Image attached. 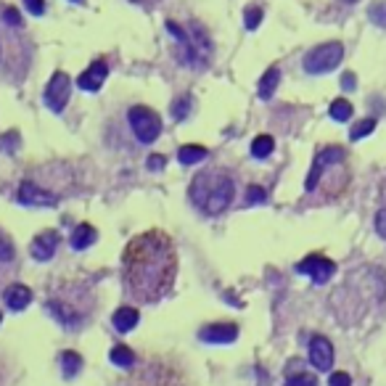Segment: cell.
Listing matches in <instances>:
<instances>
[{
    "label": "cell",
    "instance_id": "1",
    "mask_svg": "<svg viewBox=\"0 0 386 386\" xmlns=\"http://www.w3.org/2000/svg\"><path fill=\"white\" fill-rule=\"evenodd\" d=\"M124 289L138 302L151 304L167 296L178 276V252L167 233L148 230L127 243L122 257Z\"/></svg>",
    "mask_w": 386,
    "mask_h": 386
},
{
    "label": "cell",
    "instance_id": "2",
    "mask_svg": "<svg viewBox=\"0 0 386 386\" xmlns=\"http://www.w3.org/2000/svg\"><path fill=\"white\" fill-rule=\"evenodd\" d=\"M236 196V185L228 175L222 172H201L191 183V199L206 215H220L225 212Z\"/></svg>",
    "mask_w": 386,
    "mask_h": 386
},
{
    "label": "cell",
    "instance_id": "3",
    "mask_svg": "<svg viewBox=\"0 0 386 386\" xmlns=\"http://www.w3.org/2000/svg\"><path fill=\"white\" fill-rule=\"evenodd\" d=\"M167 32L175 40H178V45H180V53H178V59L183 64H188V66H206L209 59H212V40L209 35L204 32V27H199L196 22L191 24V32H185L180 24H175V22H167Z\"/></svg>",
    "mask_w": 386,
    "mask_h": 386
},
{
    "label": "cell",
    "instance_id": "4",
    "mask_svg": "<svg viewBox=\"0 0 386 386\" xmlns=\"http://www.w3.org/2000/svg\"><path fill=\"white\" fill-rule=\"evenodd\" d=\"M344 59V45L341 43H323V45H317L313 48L307 56H304V72L310 74H326L331 69H336L338 64Z\"/></svg>",
    "mask_w": 386,
    "mask_h": 386
},
{
    "label": "cell",
    "instance_id": "5",
    "mask_svg": "<svg viewBox=\"0 0 386 386\" xmlns=\"http://www.w3.org/2000/svg\"><path fill=\"white\" fill-rule=\"evenodd\" d=\"M127 120H130V127L141 143H154L162 133V120H159L157 111L148 109V106H133L127 111Z\"/></svg>",
    "mask_w": 386,
    "mask_h": 386
},
{
    "label": "cell",
    "instance_id": "6",
    "mask_svg": "<svg viewBox=\"0 0 386 386\" xmlns=\"http://www.w3.org/2000/svg\"><path fill=\"white\" fill-rule=\"evenodd\" d=\"M69 93H72V80L66 72H56L50 77V83L45 85V106L50 111L61 114L64 106L69 103Z\"/></svg>",
    "mask_w": 386,
    "mask_h": 386
},
{
    "label": "cell",
    "instance_id": "7",
    "mask_svg": "<svg viewBox=\"0 0 386 386\" xmlns=\"http://www.w3.org/2000/svg\"><path fill=\"white\" fill-rule=\"evenodd\" d=\"M296 270L304 273V276H310L315 283H326L336 273V265L331 259H326V257H320V254H310V257H304L302 262H296Z\"/></svg>",
    "mask_w": 386,
    "mask_h": 386
},
{
    "label": "cell",
    "instance_id": "8",
    "mask_svg": "<svg viewBox=\"0 0 386 386\" xmlns=\"http://www.w3.org/2000/svg\"><path fill=\"white\" fill-rule=\"evenodd\" d=\"M338 162H344V148H338V145H328L323 148L313 162V169H310V175H307V183H304V188L307 191H315V185L320 180V175H323V169L328 164H338Z\"/></svg>",
    "mask_w": 386,
    "mask_h": 386
},
{
    "label": "cell",
    "instance_id": "9",
    "mask_svg": "<svg viewBox=\"0 0 386 386\" xmlns=\"http://www.w3.org/2000/svg\"><path fill=\"white\" fill-rule=\"evenodd\" d=\"M199 338L206 344H230L238 338V326L233 323H209L199 331Z\"/></svg>",
    "mask_w": 386,
    "mask_h": 386
},
{
    "label": "cell",
    "instance_id": "10",
    "mask_svg": "<svg viewBox=\"0 0 386 386\" xmlns=\"http://www.w3.org/2000/svg\"><path fill=\"white\" fill-rule=\"evenodd\" d=\"M16 199H19V204H24V206H56V196H53V193L37 188L35 183H29V180L19 185Z\"/></svg>",
    "mask_w": 386,
    "mask_h": 386
},
{
    "label": "cell",
    "instance_id": "11",
    "mask_svg": "<svg viewBox=\"0 0 386 386\" xmlns=\"http://www.w3.org/2000/svg\"><path fill=\"white\" fill-rule=\"evenodd\" d=\"M106 77H109L106 61H93V64L77 77V85H80L83 90H87V93H96V90H101V85L106 83Z\"/></svg>",
    "mask_w": 386,
    "mask_h": 386
},
{
    "label": "cell",
    "instance_id": "12",
    "mask_svg": "<svg viewBox=\"0 0 386 386\" xmlns=\"http://www.w3.org/2000/svg\"><path fill=\"white\" fill-rule=\"evenodd\" d=\"M310 362L317 371H331V365H334V344L326 336H315L310 341Z\"/></svg>",
    "mask_w": 386,
    "mask_h": 386
},
{
    "label": "cell",
    "instance_id": "13",
    "mask_svg": "<svg viewBox=\"0 0 386 386\" xmlns=\"http://www.w3.org/2000/svg\"><path fill=\"white\" fill-rule=\"evenodd\" d=\"M56 249H59V233L56 230H43L29 246V252H32L37 262H48L50 257L56 254Z\"/></svg>",
    "mask_w": 386,
    "mask_h": 386
},
{
    "label": "cell",
    "instance_id": "14",
    "mask_svg": "<svg viewBox=\"0 0 386 386\" xmlns=\"http://www.w3.org/2000/svg\"><path fill=\"white\" fill-rule=\"evenodd\" d=\"M3 302L8 304V310H13V313H22L32 302V291L27 289L24 283H11L3 291Z\"/></svg>",
    "mask_w": 386,
    "mask_h": 386
},
{
    "label": "cell",
    "instance_id": "15",
    "mask_svg": "<svg viewBox=\"0 0 386 386\" xmlns=\"http://www.w3.org/2000/svg\"><path fill=\"white\" fill-rule=\"evenodd\" d=\"M114 328L120 331V334H127V331H133L135 326H138V320H141V315H138V310L135 307H120L117 313H114Z\"/></svg>",
    "mask_w": 386,
    "mask_h": 386
},
{
    "label": "cell",
    "instance_id": "16",
    "mask_svg": "<svg viewBox=\"0 0 386 386\" xmlns=\"http://www.w3.org/2000/svg\"><path fill=\"white\" fill-rule=\"evenodd\" d=\"M93 243H96V228H93V225L83 222V225H77V228H74V233H72V249L83 252V249L93 246Z\"/></svg>",
    "mask_w": 386,
    "mask_h": 386
},
{
    "label": "cell",
    "instance_id": "17",
    "mask_svg": "<svg viewBox=\"0 0 386 386\" xmlns=\"http://www.w3.org/2000/svg\"><path fill=\"white\" fill-rule=\"evenodd\" d=\"M278 83H280V69H278V66H270V69L262 74V80H259V98H262V101L273 98Z\"/></svg>",
    "mask_w": 386,
    "mask_h": 386
},
{
    "label": "cell",
    "instance_id": "18",
    "mask_svg": "<svg viewBox=\"0 0 386 386\" xmlns=\"http://www.w3.org/2000/svg\"><path fill=\"white\" fill-rule=\"evenodd\" d=\"M80 371H83V357L77 352H64L61 355V373H64V378H74Z\"/></svg>",
    "mask_w": 386,
    "mask_h": 386
},
{
    "label": "cell",
    "instance_id": "19",
    "mask_svg": "<svg viewBox=\"0 0 386 386\" xmlns=\"http://www.w3.org/2000/svg\"><path fill=\"white\" fill-rule=\"evenodd\" d=\"M178 159H180V164H199V162H204L206 159V148L204 145H183L180 151H178Z\"/></svg>",
    "mask_w": 386,
    "mask_h": 386
},
{
    "label": "cell",
    "instance_id": "20",
    "mask_svg": "<svg viewBox=\"0 0 386 386\" xmlns=\"http://www.w3.org/2000/svg\"><path fill=\"white\" fill-rule=\"evenodd\" d=\"M109 360L114 362V365H120V368H130L135 362V352L130 350V347H124V344H117V347L111 350Z\"/></svg>",
    "mask_w": 386,
    "mask_h": 386
},
{
    "label": "cell",
    "instance_id": "21",
    "mask_svg": "<svg viewBox=\"0 0 386 386\" xmlns=\"http://www.w3.org/2000/svg\"><path fill=\"white\" fill-rule=\"evenodd\" d=\"M273 148H276V141H273L270 135H259V138H254V143H252V157L265 159L273 154Z\"/></svg>",
    "mask_w": 386,
    "mask_h": 386
},
{
    "label": "cell",
    "instance_id": "22",
    "mask_svg": "<svg viewBox=\"0 0 386 386\" xmlns=\"http://www.w3.org/2000/svg\"><path fill=\"white\" fill-rule=\"evenodd\" d=\"M331 117L336 122H347L352 117V103L347 98H336V101L331 103Z\"/></svg>",
    "mask_w": 386,
    "mask_h": 386
},
{
    "label": "cell",
    "instance_id": "23",
    "mask_svg": "<svg viewBox=\"0 0 386 386\" xmlns=\"http://www.w3.org/2000/svg\"><path fill=\"white\" fill-rule=\"evenodd\" d=\"M368 19L376 27H386V0H376L373 6L368 8Z\"/></svg>",
    "mask_w": 386,
    "mask_h": 386
},
{
    "label": "cell",
    "instance_id": "24",
    "mask_svg": "<svg viewBox=\"0 0 386 386\" xmlns=\"http://www.w3.org/2000/svg\"><path fill=\"white\" fill-rule=\"evenodd\" d=\"M48 307H50V313H56V315H59V320H61V323H66V326H74V323H77V313H72V310H69L66 304L50 302Z\"/></svg>",
    "mask_w": 386,
    "mask_h": 386
},
{
    "label": "cell",
    "instance_id": "25",
    "mask_svg": "<svg viewBox=\"0 0 386 386\" xmlns=\"http://www.w3.org/2000/svg\"><path fill=\"white\" fill-rule=\"evenodd\" d=\"M376 130V120H362L357 122L355 127H352V141H360V138H365V135H371Z\"/></svg>",
    "mask_w": 386,
    "mask_h": 386
},
{
    "label": "cell",
    "instance_id": "26",
    "mask_svg": "<svg viewBox=\"0 0 386 386\" xmlns=\"http://www.w3.org/2000/svg\"><path fill=\"white\" fill-rule=\"evenodd\" d=\"M188 111H191V96H183L180 101H175L172 103V117L180 122V120H185L188 117Z\"/></svg>",
    "mask_w": 386,
    "mask_h": 386
},
{
    "label": "cell",
    "instance_id": "27",
    "mask_svg": "<svg viewBox=\"0 0 386 386\" xmlns=\"http://www.w3.org/2000/svg\"><path fill=\"white\" fill-rule=\"evenodd\" d=\"M259 22H262V8H259V6H249V8H246V16H243L246 29H257Z\"/></svg>",
    "mask_w": 386,
    "mask_h": 386
},
{
    "label": "cell",
    "instance_id": "28",
    "mask_svg": "<svg viewBox=\"0 0 386 386\" xmlns=\"http://www.w3.org/2000/svg\"><path fill=\"white\" fill-rule=\"evenodd\" d=\"M13 243L6 233H0V262H11L13 259Z\"/></svg>",
    "mask_w": 386,
    "mask_h": 386
},
{
    "label": "cell",
    "instance_id": "29",
    "mask_svg": "<svg viewBox=\"0 0 386 386\" xmlns=\"http://www.w3.org/2000/svg\"><path fill=\"white\" fill-rule=\"evenodd\" d=\"M267 199L265 188H259V185H249V191H246V204H262Z\"/></svg>",
    "mask_w": 386,
    "mask_h": 386
},
{
    "label": "cell",
    "instance_id": "30",
    "mask_svg": "<svg viewBox=\"0 0 386 386\" xmlns=\"http://www.w3.org/2000/svg\"><path fill=\"white\" fill-rule=\"evenodd\" d=\"M283 386H317V381H315V376L302 373V376H294V378H289Z\"/></svg>",
    "mask_w": 386,
    "mask_h": 386
},
{
    "label": "cell",
    "instance_id": "31",
    "mask_svg": "<svg viewBox=\"0 0 386 386\" xmlns=\"http://www.w3.org/2000/svg\"><path fill=\"white\" fill-rule=\"evenodd\" d=\"M3 22L8 27H22V16H19L16 8H6V11H3Z\"/></svg>",
    "mask_w": 386,
    "mask_h": 386
},
{
    "label": "cell",
    "instance_id": "32",
    "mask_svg": "<svg viewBox=\"0 0 386 386\" xmlns=\"http://www.w3.org/2000/svg\"><path fill=\"white\" fill-rule=\"evenodd\" d=\"M24 6L32 16H43V11H45V3L43 0H24Z\"/></svg>",
    "mask_w": 386,
    "mask_h": 386
},
{
    "label": "cell",
    "instance_id": "33",
    "mask_svg": "<svg viewBox=\"0 0 386 386\" xmlns=\"http://www.w3.org/2000/svg\"><path fill=\"white\" fill-rule=\"evenodd\" d=\"M19 143V133H6L3 135V141H0V148H6V151H13V145Z\"/></svg>",
    "mask_w": 386,
    "mask_h": 386
},
{
    "label": "cell",
    "instance_id": "34",
    "mask_svg": "<svg viewBox=\"0 0 386 386\" xmlns=\"http://www.w3.org/2000/svg\"><path fill=\"white\" fill-rule=\"evenodd\" d=\"M328 386H352V378L347 373H334L331 381H328Z\"/></svg>",
    "mask_w": 386,
    "mask_h": 386
},
{
    "label": "cell",
    "instance_id": "35",
    "mask_svg": "<svg viewBox=\"0 0 386 386\" xmlns=\"http://www.w3.org/2000/svg\"><path fill=\"white\" fill-rule=\"evenodd\" d=\"M145 164H148V169H164V164H167V159L162 157V154H151Z\"/></svg>",
    "mask_w": 386,
    "mask_h": 386
},
{
    "label": "cell",
    "instance_id": "36",
    "mask_svg": "<svg viewBox=\"0 0 386 386\" xmlns=\"http://www.w3.org/2000/svg\"><path fill=\"white\" fill-rule=\"evenodd\" d=\"M376 230H378L381 238H386V209H381V212L376 215Z\"/></svg>",
    "mask_w": 386,
    "mask_h": 386
},
{
    "label": "cell",
    "instance_id": "37",
    "mask_svg": "<svg viewBox=\"0 0 386 386\" xmlns=\"http://www.w3.org/2000/svg\"><path fill=\"white\" fill-rule=\"evenodd\" d=\"M355 85H357V80H355V74L352 72H347L341 77V87H344V90H355Z\"/></svg>",
    "mask_w": 386,
    "mask_h": 386
},
{
    "label": "cell",
    "instance_id": "38",
    "mask_svg": "<svg viewBox=\"0 0 386 386\" xmlns=\"http://www.w3.org/2000/svg\"><path fill=\"white\" fill-rule=\"evenodd\" d=\"M138 3H151V0H138Z\"/></svg>",
    "mask_w": 386,
    "mask_h": 386
},
{
    "label": "cell",
    "instance_id": "39",
    "mask_svg": "<svg viewBox=\"0 0 386 386\" xmlns=\"http://www.w3.org/2000/svg\"><path fill=\"white\" fill-rule=\"evenodd\" d=\"M0 323H3V313H0Z\"/></svg>",
    "mask_w": 386,
    "mask_h": 386
},
{
    "label": "cell",
    "instance_id": "40",
    "mask_svg": "<svg viewBox=\"0 0 386 386\" xmlns=\"http://www.w3.org/2000/svg\"><path fill=\"white\" fill-rule=\"evenodd\" d=\"M347 3H357V0H347Z\"/></svg>",
    "mask_w": 386,
    "mask_h": 386
},
{
    "label": "cell",
    "instance_id": "41",
    "mask_svg": "<svg viewBox=\"0 0 386 386\" xmlns=\"http://www.w3.org/2000/svg\"><path fill=\"white\" fill-rule=\"evenodd\" d=\"M72 3H80V0H72Z\"/></svg>",
    "mask_w": 386,
    "mask_h": 386
}]
</instances>
